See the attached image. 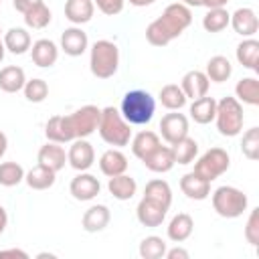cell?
Segmentation results:
<instances>
[{"label":"cell","mask_w":259,"mask_h":259,"mask_svg":"<svg viewBox=\"0 0 259 259\" xmlns=\"http://www.w3.org/2000/svg\"><path fill=\"white\" fill-rule=\"evenodd\" d=\"M190 22H192L190 8L184 6L182 2H174V4L166 6V10L162 12L160 18H156L154 22L148 24L146 38L154 47H166L170 40L180 36L190 26Z\"/></svg>","instance_id":"cell-1"},{"label":"cell","mask_w":259,"mask_h":259,"mask_svg":"<svg viewBox=\"0 0 259 259\" xmlns=\"http://www.w3.org/2000/svg\"><path fill=\"white\" fill-rule=\"evenodd\" d=\"M154 111H156V101L144 89H132L121 99L119 113L123 115V119L127 123H134V125L150 123L154 117Z\"/></svg>","instance_id":"cell-2"},{"label":"cell","mask_w":259,"mask_h":259,"mask_svg":"<svg viewBox=\"0 0 259 259\" xmlns=\"http://www.w3.org/2000/svg\"><path fill=\"white\" fill-rule=\"evenodd\" d=\"M99 136L105 144L115 146V148H123L130 144L132 138V130L130 123L123 119V115L115 109V107H105L101 109V117H99Z\"/></svg>","instance_id":"cell-3"},{"label":"cell","mask_w":259,"mask_h":259,"mask_svg":"<svg viewBox=\"0 0 259 259\" xmlns=\"http://www.w3.org/2000/svg\"><path fill=\"white\" fill-rule=\"evenodd\" d=\"M119 65V49L111 40H95L91 47V57H89V67L91 73L97 79H109L115 75Z\"/></svg>","instance_id":"cell-4"},{"label":"cell","mask_w":259,"mask_h":259,"mask_svg":"<svg viewBox=\"0 0 259 259\" xmlns=\"http://www.w3.org/2000/svg\"><path fill=\"white\" fill-rule=\"evenodd\" d=\"M214 119H217V130L221 136L235 138L243 130V121H245L243 105L239 103L237 97H223L221 101H217Z\"/></svg>","instance_id":"cell-5"},{"label":"cell","mask_w":259,"mask_h":259,"mask_svg":"<svg viewBox=\"0 0 259 259\" xmlns=\"http://www.w3.org/2000/svg\"><path fill=\"white\" fill-rule=\"evenodd\" d=\"M99 117H101V109L97 105H83L77 111H73L71 115H63V123H65L69 142H73L77 138L91 136L99 125Z\"/></svg>","instance_id":"cell-6"},{"label":"cell","mask_w":259,"mask_h":259,"mask_svg":"<svg viewBox=\"0 0 259 259\" xmlns=\"http://www.w3.org/2000/svg\"><path fill=\"white\" fill-rule=\"evenodd\" d=\"M247 194L235 186H219L212 192V208L223 219H237L247 210Z\"/></svg>","instance_id":"cell-7"},{"label":"cell","mask_w":259,"mask_h":259,"mask_svg":"<svg viewBox=\"0 0 259 259\" xmlns=\"http://www.w3.org/2000/svg\"><path fill=\"white\" fill-rule=\"evenodd\" d=\"M229 166H231L229 154L223 148H210V150H206L198 158V162L194 164V172L198 176H202L204 180L212 182L214 178H219L221 174H225L229 170Z\"/></svg>","instance_id":"cell-8"},{"label":"cell","mask_w":259,"mask_h":259,"mask_svg":"<svg viewBox=\"0 0 259 259\" xmlns=\"http://www.w3.org/2000/svg\"><path fill=\"white\" fill-rule=\"evenodd\" d=\"M67 162L71 164V168H75L77 172H85L93 166L95 162V152L93 146L85 140V138H77L73 140L69 152H67Z\"/></svg>","instance_id":"cell-9"},{"label":"cell","mask_w":259,"mask_h":259,"mask_svg":"<svg viewBox=\"0 0 259 259\" xmlns=\"http://www.w3.org/2000/svg\"><path fill=\"white\" fill-rule=\"evenodd\" d=\"M160 134L162 138L172 146L178 140L188 136V119L184 113H166L160 121Z\"/></svg>","instance_id":"cell-10"},{"label":"cell","mask_w":259,"mask_h":259,"mask_svg":"<svg viewBox=\"0 0 259 259\" xmlns=\"http://www.w3.org/2000/svg\"><path fill=\"white\" fill-rule=\"evenodd\" d=\"M69 190H71L73 198H77V200H93V198L99 194L101 184H99V180H97L93 174L81 172V174H77V176L71 180Z\"/></svg>","instance_id":"cell-11"},{"label":"cell","mask_w":259,"mask_h":259,"mask_svg":"<svg viewBox=\"0 0 259 259\" xmlns=\"http://www.w3.org/2000/svg\"><path fill=\"white\" fill-rule=\"evenodd\" d=\"M229 24L233 26V30L241 36H253L257 30H259V18L255 14L253 8H239L231 14V20Z\"/></svg>","instance_id":"cell-12"},{"label":"cell","mask_w":259,"mask_h":259,"mask_svg":"<svg viewBox=\"0 0 259 259\" xmlns=\"http://www.w3.org/2000/svg\"><path fill=\"white\" fill-rule=\"evenodd\" d=\"M87 45H89V38H87V32H83L81 28L77 26H71L67 28L63 34H61V49L65 51V55L69 57H79L87 51Z\"/></svg>","instance_id":"cell-13"},{"label":"cell","mask_w":259,"mask_h":259,"mask_svg":"<svg viewBox=\"0 0 259 259\" xmlns=\"http://www.w3.org/2000/svg\"><path fill=\"white\" fill-rule=\"evenodd\" d=\"M180 190L192 200H204L210 194V182L196 172H188L180 178Z\"/></svg>","instance_id":"cell-14"},{"label":"cell","mask_w":259,"mask_h":259,"mask_svg":"<svg viewBox=\"0 0 259 259\" xmlns=\"http://www.w3.org/2000/svg\"><path fill=\"white\" fill-rule=\"evenodd\" d=\"M111 221V212L105 204H93L85 210L83 219H81V225L87 233H99L103 231Z\"/></svg>","instance_id":"cell-15"},{"label":"cell","mask_w":259,"mask_h":259,"mask_svg":"<svg viewBox=\"0 0 259 259\" xmlns=\"http://www.w3.org/2000/svg\"><path fill=\"white\" fill-rule=\"evenodd\" d=\"M208 77L202 73V71H188L184 77H182V83H180V89L184 91L186 99H198L202 95H206L208 91Z\"/></svg>","instance_id":"cell-16"},{"label":"cell","mask_w":259,"mask_h":259,"mask_svg":"<svg viewBox=\"0 0 259 259\" xmlns=\"http://www.w3.org/2000/svg\"><path fill=\"white\" fill-rule=\"evenodd\" d=\"M144 164H146V168L148 170H152V172H158V174H164V172H170L172 168H174V154H172V148H166V146H158L154 152H150L144 160H142Z\"/></svg>","instance_id":"cell-17"},{"label":"cell","mask_w":259,"mask_h":259,"mask_svg":"<svg viewBox=\"0 0 259 259\" xmlns=\"http://www.w3.org/2000/svg\"><path fill=\"white\" fill-rule=\"evenodd\" d=\"M30 55H32V63H34L36 67L47 69V67H53V65L57 63V59H59V49H57V45H55L53 40L40 38V40H36V42L32 45Z\"/></svg>","instance_id":"cell-18"},{"label":"cell","mask_w":259,"mask_h":259,"mask_svg":"<svg viewBox=\"0 0 259 259\" xmlns=\"http://www.w3.org/2000/svg\"><path fill=\"white\" fill-rule=\"evenodd\" d=\"M144 198L168 210L170 204H172V188H170V184H168L166 180H160V178L150 180V182L146 184Z\"/></svg>","instance_id":"cell-19"},{"label":"cell","mask_w":259,"mask_h":259,"mask_svg":"<svg viewBox=\"0 0 259 259\" xmlns=\"http://www.w3.org/2000/svg\"><path fill=\"white\" fill-rule=\"evenodd\" d=\"M65 162H67V154L63 150V146H59L55 142H49V144H45L38 150V164L51 168L53 172L63 170L65 168Z\"/></svg>","instance_id":"cell-20"},{"label":"cell","mask_w":259,"mask_h":259,"mask_svg":"<svg viewBox=\"0 0 259 259\" xmlns=\"http://www.w3.org/2000/svg\"><path fill=\"white\" fill-rule=\"evenodd\" d=\"M166 212H168L166 208H162V206H158L146 198H142L138 208H136V217L144 227H160L166 219Z\"/></svg>","instance_id":"cell-21"},{"label":"cell","mask_w":259,"mask_h":259,"mask_svg":"<svg viewBox=\"0 0 259 259\" xmlns=\"http://www.w3.org/2000/svg\"><path fill=\"white\" fill-rule=\"evenodd\" d=\"M107 190L113 198L117 200H130L136 190H138V184L132 176H127L125 172L123 174H117V176H111L109 182H107Z\"/></svg>","instance_id":"cell-22"},{"label":"cell","mask_w":259,"mask_h":259,"mask_svg":"<svg viewBox=\"0 0 259 259\" xmlns=\"http://www.w3.org/2000/svg\"><path fill=\"white\" fill-rule=\"evenodd\" d=\"M95 4L91 0H67L65 4V16L73 24H85L93 18Z\"/></svg>","instance_id":"cell-23"},{"label":"cell","mask_w":259,"mask_h":259,"mask_svg":"<svg viewBox=\"0 0 259 259\" xmlns=\"http://www.w3.org/2000/svg\"><path fill=\"white\" fill-rule=\"evenodd\" d=\"M99 168L105 176H117L127 170V158L119 150H107L99 158Z\"/></svg>","instance_id":"cell-24"},{"label":"cell","mask_w":259,"mask_h":259,"mask_svg":"<svg viewBox=\"0 0 259 259\" xmlns=\"http://www.w3.org/2000/svg\"><path fill=\"white\" fill-rule=\"evenodd\" d=\"M214 113H217V101L208 95H202L198 99H192V105H190V117L196 121V123H210L214 119Z\"/></svg>","instance_id":"cell-25"},{"label":"cell","mask_w":259,"mask_h":259,"mask_svg":"<svg viewBox=\"0 0 259 259\" xmlns=\"http://www.w3.org/2000/svg\"><path fill=\"white\" fill-rule=\"evenodd\" d=\"M192 229H194L192 217L186 212H178L168 225V239L174 243H182L192 235Z\"/></svg>","instance_id":"cell-26"},{"label":"cell","mask_w":259,"mask_h":259,"mask_svg":"<svg viewBox=\"0 0 259 259\" xmlns=\"http://www.w3.org/2000/svg\"><path fill=\"white\" fill-rule=\"evenodd\" d=\"M237 61L251 71H259V40L245 38L237 47Z\"/></svg>","instance_id":"cell-27"},{"label":"cell","mask_w":259,"mask_h":259,"mask_svg":"<svg viewBox=\"0 0 259 259\" xmlns=\"http://www.w3.org/2000/svg\"><path fill=\"white\" fill-rule=\"evenodd\" d=\"M55 174H57V172H53L51 168L38 164V166L30 168V170L24 174V180H26V184H28L32 190H47V188H51V186L55 184Z\"/></svg>","instance_id":"cell-28"},{"label":"cell","mask_w":259,"mask_h":259,"mask_svg":"<svg viewBox=\"0 0 259 259\" xmlns=\"http://www.w3.org/2000/svg\"><path fill=\"white\" fill-rule=\"evenodd\" d=\"M26 83V75L20 67L16 65H10V67H4L0 71V89L6 91V93H16L24 87Z\"/></svg>","instance_id":"cell-29"},{"label":"cell","mask_w":259,"mask_h":259,"mask_svg":"<svg viewBox=\"0 0 259 259\" xmlns=\"http://www.w3.org/2000/svg\"><path fill=\"white\" fill-rule=\"evenodd\" d=\"M231 73H233V65H231V61H229L227 57L214 55V57L208 59V63H206V73H204V75L208 77V81L223 83V81H227V79L231 77Z\"/></svg>","instance_id":"cell-30"},{"label":"cell","mask_w":259,"mask_h":259,"mask_svg":"<svg viewBox=\"0 0 259 259\" xmlns=\"http://www.w3.org/2000/svg\"><path fill=\"white\" fill-rule=\"evenodd\" d=\"M158 146H160V138H158L154 132H150V130L136 134L134 140H132V152H134V156L140 158V160H144V158H146L150 152H154Z\"/></svg>","instance_id":"cell-31"},{"label":"cell","mask_w":259,"mask_h":259,"mask_svg":"<svg viewBox=\"0 0 259 259\" xmlns=\"http://www.w3.org/2000/svg\"><path fill=\"white\" fill-rule=\"evenodd\" d=\"M4 47L12 55H24L30 49V34L24 28H10L4 34Z\"/></svg>","instance_id":"cell-32"},{"label":"cell","mask_w":259,"mask_h":259,"mask_svg":"<svg viewBox=\"0 0 259 259\" xmlns=\"http://www.w3.org/2000/svg\"><path fill=\"white\" fill-rule=\"evenodd\" d=\"M158 97H160V103H162L166 109H170V111L182 109V107L186 105V95H184V91H182L178 85H174V83L164 85V87L160 89Z\"/></svg>","instance_id":"cell-33"},{"label":"cell","mask_w":259,"mask_h":259,"mask_svg":"<svg viewBox=\"0 0 259 259\" xmlns=\"http://www.w3.org/2000/svg\"><path fill=\"white\" fill-rule=\"evenodd\" d=\"M237 99L247 105H259V81L255 77H245L235 85Z\"/></svg>","instance_id":"cell-34"},{"label":"cell","mask_w":259,"mask_h":259,"mask_svg":"<svg viewBox=\"0 0 259 259\" xmlns=\"http://www.w3.org/2000/svg\"><path fill=\"white\" fill-rule=\"evenodd\" d=\"M172 154H174L176 164H190L198 154V144H196V140L186 136V138L178 140L176 144H172Z\"/></svg>","instance_id":"cell-35"},{"label":"cell","mask_w":259,"mask_h":259,"mask_svg":"<svg viewBox=\"0 0 259 259\" xmlns=\"http://www.w3.org/2000/svg\"><path fill=\"white\" fill-rule=\"evenodd\" d=\"M231 14L227 12V8H210L204 18H202V26L206 32H221L229 26Z\"/></svg>","instance_id":"cell-36"},{"label":"cell","mask_w":259,"mask_h":259,"mask_svg":"<svg viewBox=\"0 0 259 259\" xmlns=\"http://www.w3.org/2000/svg\"><path fill=\"white\" fill-rule=\"evenodd\" d=\"M166 255V243L162 237L150 235L140 243V257L142 259H160Z\"/></svg>","instance_id":"cell-37"},{"label":"cell","mask_w":259,"mask_h":259,"mask_svg":"<svg viewBox=\"0 0 259 259\" xmlns=\"http://www.w3.org/2000/svg\"><path fill=\"white\" fill-rule=\"evenodd\" d=\"M24 168L16 162H2L0 164V186H16L24 180Z\"/></svg>","instance_id":"cell-38"},{"label":"cell","mask_w":259,"mask_h":259,"mask_svg":"<svg viewBox=\"0 0 259 259\" xmlns=\"http://www.w3.org/2000/svg\"><path fill=\"white\" fill-rule=\"evenodd\" d=\"M24 22L30 28H45L51 22V10L47 8L45 2H38L30 10L24 12Z\"/></svg>","instance_id":"cell-39"},{"label":"cell","mask_w":259,"mask_h":259,"mask_svg":"<svg viewBox=\"0 0 259 259\" xmlns=\"http://www.w3.org/2000/svg\"><path fill=\"white\" fill-rule=\"evenodd\" d=\"M22 91H24V97H26L30 103H40V101H45L47 95H49V85H47L45 79H30V81L24 83Z\"/></svg>","instance_id":"cell-40"},{"label":"cell","mask_w":259,"mask_h":259,"mask_svg":"<svg viewBox=\"0 0 259 259\" xmlns=\"http://www.w3.org/2000/svg\"><path fill=\"white\" fill-rule=\"evenodd\" d=\"M241 150L249 160H257L259 158V127H251V130H247L243 134Z\"/></svg>","instance_id":"cell-41"},{"label":"cell","mask_w":259,"mask_h":259,"mask_svg":"<svg viewBox=\"0 0 259 259\" xmlns=\"http://www.w3.org/2000/svg\"><path fill=\"white\" fill-rule=\"evenodd\" d=\"M245 239L253 247L259 245V208H253L251 214H249V221H247V227H245Z\"/></svg>","instance_id":"cell-42"},{"label":"cell","mask_w":259,"mask_h":259,"mask_svg":"<svg viewBox=\"0 0 259 259\" xmlns=\"http://www.w3.org/2000/svg\"><path fill=\"white\" fill-rule=\"evenodd\" d=\"M95 4L107 16H115L123 10V0H95Z\"/></svg>","instance_id":"cell-43"},{"label":"cell","mask_w":259,"mask_h":259,"mask_svg":"<svg viewBox=\"0 0 259 259\" xmlns=\"http://www.w3.org/2000/svg\"><path fill=\"white\" fill-rule=\"evenodd\" d=\"M164 257H168V259H188L190 255H188V251L186 249H182V247H174V249H166V255Z\"/></svg>","instance_id":"cell-44"},{"label":"cell","mask_w":259,"mask_h":259,"mask_svg":"<svg viewBox=\"0 0 259 259\" xmlns=\"http://www.w3.org/2000/svg\"><path fill=\"white\" fill-rule=\"evenodd\" d=\"M38 2H42V0H14V8L18 10V12H26V10H30L34 4H38Z\"/></svg>","instance_id":"cell-45"},{"label":"cell","mask_w":259,"mask_h":259,"mask_svg":"<svg viewBox=\"0 0 259 259\" xmlns=\"http://www.w3.org/2000/svg\"><path fill=\"white\" fill-rule=\"evenodd\" d=\"M229 4V0H200V6H206L208 10L210 8H225Z\"/></svg>","instance_id":"cell-46"},{"label":"cell","mask_w":259,"mask_h":259,"mask_svg":"<svg viewBox=\"0 0 259 259\" xmlns=\"http://www.w3.org/2000/svg\"><path fill=\"white\" fill-rule=\"evenodd\" d=\"M0 257H22V259H26L28 255L20 249H4V251H0Z\"/></svg>","instance_id":"cell-47"},{"label":"cell","mask_w":259,"mask_h":259,"mask_svg":"<svg viewBox=\"0 0 259 259\" xmlns=\"http://www.w3.org/2000/svg\"><path fill=\"white\" fill-rule=\"evenodd\" d=\"M6 225H8V214H6V210H4V206H0V235L4 233V229H6Z\"/></svg>","instance_id":"cell-48"},{"label":"cell","mask_w":259,"mask_h":259,"mask_svg":"<svg viewBox=\"0 0 259 259\" xmlns=\"http://www.w3.org/2000/svg\"><path fill=\"white\" fill-rule=\"evenodd\" d=\"M6 148H8V138L4 132H0V158L6 154Z\"/></svg>","instance_id":"cell-49"},{"label":"cell","mask_w":259,"mask_h":259,"mask_svg":"<svg viewBox=\"0 0 259 259\" xmlns=\"http://www.w3.org/2000/svg\"><path fill=\"white\" fill-rule=\"evenodd\" d=\"M156 0H130V4H134V6H150Z\"/></svg>","instance_id":"cell-50"},{"label":"cell","mask_w":259,"mask_h":259,"mask_svg":"<svg viewBox=\"0 0 259 259\" xmlns=\"http://www.w3.org/2000/svg\"><path fill=\"white\" fill-rule=\"evenodd\" d=\"M180 2H182L184 6H188V8H190V6H194V8L200 6V0H180Z\"/></svg>","instance_id":"cell-51"},{"label":"cell","mask_w":259,"mask_h":259,"mask_svg":"<svg viewBox=\"0 0 259 259\" xmlns=\"http://www.w3.org/2000/svg\"><path fill=\"white\" fill-rule=\"evenodd\" d=\"M4 53H6V47H4V42L0 40V61L4 59Z\"/></svg>","instance_id":"cell-52"},{"label":"cell","mask_w":259,"mask_h":259,"mask_svg":"<svg viewBox=\"0 0 259 259\" xmlns=\"http://www.w3.org/2000/svg\"><path fill=\"white\" fill-rule=\"evenodd\" d=\"M0 32H2V30H0Z\"/></svg>","instance_id":"cell-53"}]
</instances>
